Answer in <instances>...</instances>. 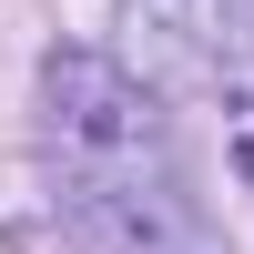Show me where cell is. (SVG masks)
Returning <instances> with one entry per match:
<instances>
[{
  "label": "cell",
  "mask_w": 254,
  "mask_h": 254,
  "mask_svg": "<svg viewBox=\"0 0 254 254\" xmlns=\"http://www.w3.org/2000/svg\"><path fill=\"white\" fill-rule=\"evenodd\" d=\"M41 183L92 254H214L153 81L122 71L112 51L41 61Z\"/></svg>",
  "instance_id": "1"
},
{
  "label": "cell",
  "mask_w": 254,
  "mask_h": 254,
  "mask_svg": "<svg viewBox=\"0 0 254 254\" xmlns=\"http://www.w3.org/2000/svg\"><path fill=\"white\" fill-rule=\"evenodd\" d=\"M122 31L142 41V61L153 71H234L254 61V0H122Z\"/></svg>",
  "instance_id": "2"
},
{
  "label": "cell",
  "mask_w": 254,
  "mask_h": 254,
  "mask_svg": "<svg viewBox=\"0 0 254 254\" xmlns=\"http://www.w3.org/2000/svg\"><path fill=\"white\" fill-rule=\"evenodd\" d=\"M234 163L254 173V102H234Z\"/></svg>",
  "instance_id": "3"
}]
</instances>
